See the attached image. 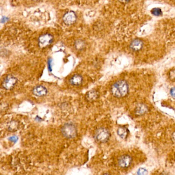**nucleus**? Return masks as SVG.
I'll use <instances>...</instances> for the list:
<instances>
[{
  "label": "nucleus",
  "instance_id": "nucleus-12",
  "mask_svg": "<svg viewBox=\"0 0 175 175\" xmlns=\"http://www.w3.org/2000/svg\"><path fill=\"white\" fill-rule=\"evenodd\" d=\"M69 82L71 85L75 86H80L83 82V78L81 75L76 74L71 78Z\"/></svg>",
  "mask_w": 175,
  "mask_h": 175
},
{
  "label": "nucleus",
  "instance_id": "nucleus-14",
  "mask_svg": "<svg viewBox=\"0 0 175 175\" xmlns=\"http://www.w3.org/2000/svg\"><path fill=\"white\" fill-rule=\"evenodd\" d=\"M18 126L19 125L17 122H16L15 121H12L9 123L8 129L9 131L14 132L17 130Z\"/></svg>",
  "mask_w": 175,
  "mask_h": 175
},
{
  "label": "nucleus",
  "instance_id": "nucleus-11",
  "mask_svg": "<svg viewBox=\"0 0 175 175\" xmlns=\"http://www.w3.org/2000/svg\"><path fill=\"white\" fill-rule=\"evenodd\" d=\"M99 96V92L95 90H92L88 92L86 94V98L89 102H93L96 100Z\"/></svg>",
  "mask_w": 175,
  "mask_h": 175
},
{
  "label": "nucleus",
  "instance_id": "nucleus-9",
  "mask_svg": "<svg viewBox=\"0 0 175 175\" xmlns=\"http://www.w3.org/2000/svg\"><path fill=\"white\" fill-rule=\"evenodd\" d=\"M143 43L142 41L139 39L136 38L132 41L130 45V48L134 51L140 50L143 47Z\"/></svg>",
  "mask_w": 175,
  "mask_h": 175
},
{
  "label": "nucleus",
  "instance_id": "nucleus-13",
  "mask_svg": "<svg viewBox=\"0 0 175 175\" xmlns=\"http://www.w3.org/2000/svg\"><path fill=\"white\" fill-rule=\"evenodd\" d=\"M117 134L122 139H126L128 136V130L125 127H120L118 129Z\"/></svg>",
  "mask_w": 175,
  "mask_h": 175
},
{
  "label": "nucleus",
  "instance_id": "nucleus-20",
  "mask_svg": "<svg viewBox=\"0 0 175 175\" xmlns=\"http://www.w3.org/2000/svg\"><path fill=\"white\" fill-rule=\"evenodd\" d=\"M130 0H119L120 2L122 3V4H125L128 3L130 2Z\"/></svg>",
  "mask_w": 175,
  "mask_h": 175
},
{
  "label": "nucleus",
  "instance_id": "nucleus-24",
  "mask_svg": "<svg viewBox=\"0 0 175 175\" xmlns=\"http://www.w3.org/2000/svg\"><path fill=\"white\" fill-rule=\"evenodd\" d=\"M8 20V18H7L6 17H3L2 18V19H1V22L2 23H3V22H5L7 21Z\"/></svg>",
  "mask_w": 175,
  "mask_h": 175
},
{
  "label": "nucleus",
  "instance_id": "nucleus-15",
  "mask_svg": "<svg viewBox=\"0 0 175 175\" xmlns=\"http://www.w3.org/2000/svg\"><path fill=\"white\" fill-rule=\"evenodd\" d=\"M151 13L153 15H156V16H160V15H162V10H161V9L159 8H155L151 10Z\"/></svg>",
  "mask_w": 175,
  "mask_h": 175
},
{
  "label": "nucleus",
  "instance_id": "nucleus-25",
  "mask_svg": "<svg viewBox=\"0 0 175 175\" xmlns=\"http://www.w3.org/2000/svg\"><path fill=\"white\" fill-rule=\"evenodd\" d=\"M32 1H41V0H32Z\"/></svg>",
  "mask_w": 175,
  "mask_h": 175
},
{
  "label": "nucleus",
  "instance_id": "nucleus-3",
  "mask_svg": "<svg viewBox=\"0 0 175 175\" xmlns=\"http://www.w3.org/2000/svg\"><path fill=\"white\" fill-rule=\"evenodd\" d=\"M111 133L108 129L100 127L97 129L94 134V138L99 143H105L109 140Z\"/></svg>",
  "mask_w": 175,
  "mask_h": 175
},
{
  "label": "nucleus",
  "instance_id": "nucleus-6",
  "mask_svg": "<svg viewBox=\"0 0 175 175\" xmlns=\"http://www.w3.org/2000/svg\"><path fill=\"white\" fill-rule=\"evenodd\" d=\"M132 161L131 156L128 155H124L120 157L118 160V164L122 169H126L130 167Z\"/></svg>",
  "mask_w": 175,
  "mask_h": 175
},
{
  "label": "nucleus",
  "instance_id": "nucleus-2",
  "mask_svg": "<svg viewBox=\"0 0 175 175\" xmlns=\"http://www.w3.org/2000/svg\"><path fill=\"white\" fill-rule=\"evenodd\" d=\"M61 132L66 138L73 139L77 136V128L73 123H67L62 126Z\"/></svg>",
  "mask_w": 175,
  "mask_h": 175
},
{
  "label": "nucleus",
  "instance_id": "nucleus-17",
  "mask_svg": "<svg viewBox=\"0 0 175 175\" xmlns=\"http://www.w3.org/2000/svg\"><path fill=\"white\" fill-rule=\"evenodd\" d=\"M169 78L171 81L175 82V69L169 73Z\"/></svg>",
  "mask_w": 175,
  "mask_h": 175
},
{
  "label": "nucleus",
  "instance_id": "nucleus-10",
  "mask_svg": "<svg viewBox=\"0 0 175 175\" xmlns=\"http://www.w3.org/2000/svg\"><path fill=\"white\" fill-rule=\"evenodd\" d=\"M148 111V107L144 104L141 103L138 105L136 106L134 109V113L136 115L140 116L144 115L147 113Z\"/></svg>",
  "mask_w": 175,
  "mask_h": 175
},
{
  "label": "nucleus",
  "instance_id": "nucleus-5",
  "mask_svg": "<svg viewBox=\"0 0 175 175\" xmlns=\"http://www.w3.org/2000/svg\"><path fill=\"white\" fill-rule=\"evenodd\" d=\"M17 79L12 75H8L3 81L2 85L6 90H10L15 86L17 83Z\"/></svg>",
  "mask_w": 175,
  "mask_h": 175
},
{
  "label": "nucleus",
  "instance_id": "nucleus-4",
  "mask_svg": "<svg viewBox=\"0 0 175 175\" xmlns=\"http://www.w3.org/2000/svg\"><path fill=\"white\" fill-rule=\"evenodd\" d=\"M53 40V36L51 34H42L38 38V46L41 48H44L50 45Z\"/></svg>",
  "mask_w": 175,
  "mask_h": 175
},
{
  "label": "nucleus",
  "instance_id": "nucleus-23",
  "mask_svg": "<svg viewBox=\"0 0 175 175\" xmlns=\"http://www.w3.org/2000/svg\"><path fill=\"white\" fill-rule=\"evenodd\" d=\"M51 59H49V60H48V68H49V70L50 71H51Z\"/></svg>",
  "mask_w": 175,
  "mask_h": 175
},
{
  "label": "nucleus",
  "instance_id": "nucleus-18",
  "mask_svg": "<svg viewBox=\"0 0 175 175\" xmlns=\"http://www.w3.org/2000/svg\"><path fill=\"white\" fill-rule=\"evenodd\" d=\"M137 174L139 175H146L147 174V171L145 169L141 168L138 170Z\"/></svg>",
  "mask_w": 175,
  "mask_h": 175
},
{
  "label": "nucleus",
  "instance_id": "nucleus-19",
  "mask_svg": "<svg viewBox=\"0 0 175 175\" xmlns=\"http://www.w3.org/2000/svg\"><path fill=\"white\" fill-rule=\"evenodd\" d=\"M9 140H10V141H12V142H15L16 141H17L18 138L16 137V136H13V137H10V138H9Z\"/></svg>",
  "mask_w": 175,
  "mask_h": 175
},
{
  "label": "nucleus",
  "instance_id": "nucleus-22",
  "mask_svg": "<svg viewBox=\"0 0 175 175\" xmlns=\"http://www.w3.org/2000/svg\"><path fill=\"white\" fill-rule=\"evenodd\" d=\"M171 95L173 97H175V88H173L171 90Z\"/></svg>",
  "mask_w": 175,
  "mask_h": 175
},
{
  "label": "nucleus",
  "instance_id": "nucleus-1",
  "mask_svg": "<svg viewBox=\"0 0 175 175\" xmlns=\"http://www.w3.org/2000/svg\"><path fill=\"white\" fill-rule=\"evenodd\" d=\"M128 84L124 80H119L111 86V94L113 96L118 98L126 97L128 94Z\"/></svg>",
  "mask_w": 175,
  "mask_h": 175
},
{
  "label": "nucleus",
  "instance_id": "nucleus-8",
  "mask_svg": "<svg viewBox=\"0 0 175 175\" xmlns=\"http://www.w3.org/2000/svg\"><path fill=\"white\" fill-rule=\"evenodd\" d=\"M47 90L44 86L38 85L34 88L32 92L35 96L38 97L44 96L47 94Z\"/></svg>",
  "mask_w": 175,
  "mask_h": 175
},
{
  "label": "nucleus",
  "instance_id": "nucleus-21",
  "mask_svg": "<svg viewBox=\"0 0 175 175\" xmlns=\"http://www.w3.org/2000/svg\"><path fill=\"white\" fill-rule=\"evenodd\" d=\"M171 139L173 142L175 143V131L171 135Z\"/></svg>",
  "mask_w": 175,
  "mask_h": 175
},
{
  "label": "nucleus",
  "instance_id": "nucleus-7",
  "mask_svg": "<svg viewBox=\"0 0 175 175\" xmlns=\"http://www.w3.org/2000/svg\"><path fill=\"white\" fill-rule=\"evenodd\" d=\"M77 20V15L74 11H71L66 13L63 18L64 23L67 25H71L75 23Z\"/></svg>",
  "mask_w": 175,
  "mask_h": 175
},
{
  "label": "nucleus",
  "instance_id": "nucleus-16",
  "mask_svg": "<svg viewBox=\"0 0 175 175\" xmlns=\"http://www.w3.org/2000/svg\"><path fill=\"white\" fill-rule=\"evenodd\" d=\"M75 45L77 49H83V47L84 46V43L82 41L78 40L76 41V42L75 43Z\"/></svg>",
  "mask_w": 175,
  "mask_h": 175
}]
</instances>
